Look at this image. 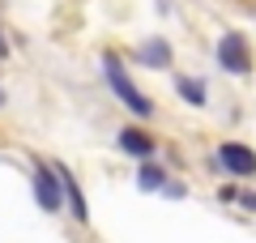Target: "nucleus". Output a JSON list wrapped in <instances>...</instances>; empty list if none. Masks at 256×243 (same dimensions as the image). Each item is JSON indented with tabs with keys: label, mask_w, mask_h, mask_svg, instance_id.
<instances>
[{
	"label": "nucleus",
	"mask_w": 256,
	"mask_h": 243,
	"mask_svg": "<svg viewBox=\"0 0 256 243\" xmlns=\"http://www.w3.org/2000/svg\"><path fill=\"white\" fill-rule=\"evenodd\" d=\"M235 205H244V209H252V214H256V192L252 188H235Z\"/></svg>",
	"instance_id": "9d476101"
},
{
	"label": "nucleus",
	"mask_w": 256,
	"mask_h": 243,
	"mask_svg": "<svg viewBox=\"0 0 256 243\" xmlns=\"http://www.w3.org/2000/svg\"><path fill=\"white\" fill-rule=\"evenodd\" d=\"M9 56V38H4V30H0V60Z\"/></svg>",
	"instance_id": "ddd939ff"
},
{
	"label": "nucleus",
	"mask_w": 256,
	"mask_h": 243,
	"mask_svg": "<svg viewBox=\"0 0 256 243\" xmlns=\"http://www.w3.org/2000/svg\"><path fill=\"white\" fill-rule=\"evenodd\" d=\"M162 196H171V200H180V196H188V188H184V184H171V180H166V188H162Z\"/></svg>",
	"instance_id": "9b49d317"
},
{
	"label": "nucleus",
	"mask_w": 256,
	"mask_h": 243,
	"mask_svg": "<svg viewBox=\"0 0 256 243\" xmlns=\"http://www.w3.org/2000/svg\"><path fill=\"white\" fill-rule=\"evenodd\" d=\"M34 200L43 205V214L64 209V184L56 175V162H34Z\"/></svg>",
	"instance_id": "20e7f679"
},
{
	"label": "nucleus",
	"mask_w": 256,
	"mask_h": 243,
	"mask_svg": "<svg viewBox=\"0 0 256 243\" xmlns=\"http://www.w3.org/2000/svg\"><path fill=\"white\" fill-rule=\"evenodd\" d=\"M214 60H218L222 72H230V77H248L252 72V43H248L244 30H226V34L218 38V47H214Z\"/></svg>",
	"instance_id": "f03ea898"
},
{
	"label": "nucleus",
	"mask_w": 256,
	"mask_h": 243,
	"mask_svg": "<svg viewBox=\"0 0 256 243\" xmlns=\"http://www.w3.org/2000/svg\"><path fill=\"white\" fill-rule=\"evenodd\" d=\"M102 77H107V86H111V94H116V98L124 102V107L132 111V116H137V120H150V116H154V102H150L146 94L137 90V81L128 77V68H124V60H120L116 52H107V56H102Z\"/></svg>",
	"instance_id": "f257e3e1"
},
{
	"label": "nucleus",
	"mask_w": 256,
	"mask_h": 243,
	"mask_svg": "<svg viewBox=\"0 0 256 243\" xmlns=\"http://www.w3.org/2000/svg\"><path fill=\"white\" fill-rule=\"evenodd\" d=\"M137 188L141 192H162L166 188V171L158 166V162H141L137 166Z\"/></svg>",
	"instance_id": "1a4fd4ad"
},
{
	"label": "nucleus",
	"mask_w": 256,
	"mask_h": 243,
	"mask_svg": "<svg viewBox=\"0 0 256 243\" xmlns=\"http://www.w3.org/2000/svg\"><path fill=\"white\" fill-rule=\"evenodd\" d=\"M214 166L226 175H235V180H252L256 175V150L244 141H226L218 145V154H214Z\"/></svg>",
	"instance_id": "7ed1b4c3"
},
{
	"label": "nucleus",
	"mask_w": 256,
	"mask_h": 243,
	"mask_svg": "<svg viewBox=\"0 0 256 243\" xmlns=\"http://www.w3.org/2000/svg\"><path fill=\"white\" fill-rule=\"evenodd\" d=\"M116 145H120L124 154H132L137 162H150V158H154V136H150L146 128H120Z\"/></svg>",
	"instance_id": "39448f33"
},
{
	"label": "nucleus",
	"mask_w": 256,
	"mask_h": 243,
	"mask_svg": "<svg viewBox=\"0 0 256 243\" xmlns=\"http://www.w3.org/2000/svg\"><path fill=\"white\" fill-rule=\"evenodd\" d=\"M137 60L150 64V68H166V64H171V43H166V38H146V43L137 47Z\"/></svg>",
	"instance_id": "0eeeda50"
},
{
	"label": "nucleus",
	"mask_w": 256,
	"mask_h": 243,
	"mask_svg": "<svg viewBox=\"0 0 256 243\" xmlns=\"http://www.w3.org/2000/svg\"><path fill=\"white\" fill-rule=\"evenodd\" d=\"M56 175H60V184H64V205L73 209V218L77 222H90V205H86V196H82V184L64 171V166H56Z\"/></svg>",
	"instance_id": "423d86ee"
},
{
	"label": "nucleus",
	"mask_w": 256,
	"mask_h": 243,
	"mask_svg": "<svg viewBox=\"0 0 256 243\" xmlns=\"http://www.w3.org/2000/svg\"><path fill=\"white\" fill-rule=\"evenodd\" d=\"M218 200H226V205H230V200H235V184H222V188H218Z\"/></svg>",
	"instance_id": "f8f14e48"
},
{
	"label": "nucleus",
	"mask_w": 256,
	"mask_h": 243,
	"mask_svg": "<svg viewBox=\"0 0 256 243\" xmlns=\"http://www.w3.org/2000/svg\"><path fill=\"white\" fill-rule=\"evenodd\" d=\"M0 107H4V90H0Z\"/></svg>",
	"instance_id": "4468645a"
},
{
	"label": "nucleus",
	"mask_w": 256,
	"mask_h": 243,
	"mask_svg": "<svg viewBox=\"0 0 256 243\" xmlns=\"http://www.w3.org/2000/svg\"><path fill=\"white\" fill-rule=\"evenodd\" d=\"M175 94H180L188 107H205V98H210V90H205L201 77H175Z\"/></svg>",
	"instance_id": "6e6552de"
}]
</instances>
